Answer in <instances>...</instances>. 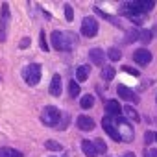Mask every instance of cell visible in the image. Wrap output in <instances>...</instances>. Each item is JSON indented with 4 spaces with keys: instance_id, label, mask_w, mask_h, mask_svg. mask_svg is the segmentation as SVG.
<instances>
[{
    "instance_id": "6da1fadb",
    "label": "cell",
    "mask_w": 157,
    "mask_h": 157,
    "mask_svg": "<svg viewBox=\"0 0 157 157\" xmlns=\"http://www.w3.org/2000/svg\"><path fill=\"white\" fill-rule=\"evenodd\" d=\"M50 39H52V46L56 50H59V52H70L74 48V44H76V39H74L72 33H63L59 30L52 32Z\"/></svg>"
},
{
    "instance_id": "7a4b0ae2",
    "label": "cell",
    "mask_w": 157,
    "mask_h": 157,
    "mask_svg": "<svg viewBox=\"0 0 157 157\" xmlns=\"http://www.w3.org/2000/svg\"><path fill=\"white\" fill-rule=\"evenodd\" d=\"M61 115H63V113H61L56 105H46V107L43 109V113H41V122H43L44 126L56 129V126H57L59 120H61Z\"/></svg>"
},
{
    "instance_id": "3957f363",
    "label": "cell",
    "mask_w": 157,
    "mask_h": 157,
    "mask_svg": "<svg viewBox=\"0 0 157 157\" xmlns=\"http://www.w3.org/2000/svg\"><path fill=\"white\" fill-rule=\"evenodd\" d=\"M41 74H43V68H41V65L39 63H32V65H28V67H24V70H22V78H24V82L28 83V85H37L39 82H41Z\"/></svg>"
},
{
    "instance_id": "277c9868",
    "label": "cell",
    "mask_w": 157,
    "mask_h": 157,
    "mask_svg": "<svg viewBox=\"0 0 157 157\" xmlns=\"http://www.w3.org/2000/svg\"><path fill=\"white\" fill-rule=\"evenodd\" d=\"M115 124H117V128H118V133H120L122 142H131L133 137H135L131 124H129L126 118H122V117H117V118H115Z\"/></svg>"
},
{
    "instance_id": "5b68a950",
    "label": "cell",
    "mask_w": 157,
    "mask_h": 157,
    "mask_svg": "<svg viewBox=\"0 0 157 157\" xmlns=\"http://www.w3.org/2000/svg\"><path fill=\"white\" fill-rule=\"evenodd\" d=\"M102 126H104V129H105V133L115 140V142H122V139H120V133H118V128H117V124H115V118L113 117H104V120H102Z\"/></svg>"
},
{
    "instance_id": "8992f818",
    "label": "cell",
    "mask_w": 157,
    "mask_h": 157,
    "mask_svg": "<svg viewBox=\"0 0 157 157\" xmlns=\"http://www.w3.org/2000/svg\"><path fill=\"white\" fill-rule=\"evenodd\" d=\"M98 33V22L94 17H85L82 21V35L83 37H94Z\"/></svg>"
},
{
    "instance_id": "52a82bcc",
    "label": "cell",
    "mask_w": 157,
    "mask_h": 157,
    "mask_svg": "<svg viewBox=\"0 0 157 157\" xmlns=\"http://www.w3.org/2000/svg\"><path fill=\"white\" fill-rule=\"evenodd\" d=\"M8 22H10V6L4 2V4H2V10H0V43L6 41Z\"/></svg>"
},
{
    "instance_id": "ba28073f",
    "label": "cell",
    "mask_w": 157,
    "mask_h": 157,
    "mask_svg": "<svg viewBox=\"0 0 157 157\" xmlns=\"http://www.w3.org/2000/svg\"><path fill=\"white\" fill-rule=\"evenodd\" d=\"M133 59H135L137 65L146 67V65H150V61H151V54H150V50H146V48H139V50L133 52Z\"/></svg>"
},
{
    "instance_id": "9c48e42d",
    "label": "cell",
    "mask_w": 157,
    "mask_h": 157,
    "mask_svg": "<svg viewBox=\"0 0 157 157\" xmlns=\"http://www.w3.org/2000/svg\"><path fill=\"white\" fill-rule=\"evenodd\" d=\"M117 93H118V96L124 98L126 102H131V104H137V102H139L137 94H135L129 87H126V85H118V87H117Z\"/></svg>"
},
{
    "instance_id": "30bf717a",
    "label": "cell",
    "mask_w": 157,
    "mask_h": 157,
    "mask_svg": "<svg viewBox=\"0 0 157 157\" xmlns=\"http://www.w3.org/2000/svg\"><path fill=\"white\" fill-rule=\"evenodd\" d=\"M76 124L82 131H93L94 129V120L91 117H87V115H80L78 120H76Z\"/></svg>"
},
{
    "instance_id": "8fae6325",
    "label": "cell",
    "mask_w": 157,
    "mask_h": 157,
    "mask_svg": "<svg viewBox=\"0 0 157 157\" xmlns=\"http://www.w3.org/2000/svg\"><path fill=\"white\" fill-rule=\"evenodd\" d=\"M89 57H91V61H93L94 65L104 67V61H105L107 54H104L102 48H91V50H89Z\"/></svg>"
},
{
    "instance_id": "7c38bea8",
    "label": "cell",
    "mask_w": 157,
    "mask_h": 157,
    "mask_svg": "<svg viewBox=\"0 0 157 157\" xmlns=\"http://www.w3.org/2000/svg\"><path fill=\"white\" fill-rule=\"evenodd\" d=\"M48 91H50V94H52V96H61L63 85H61V76H59V74H54V76H52Z\"/></svg>"
},
{
    "instance_id": "4fadbf2b",
    "label": "cell",
    "mask_w": 157,
    "mask_h": 157,
    "mask_svg": "<svg viewBox=\"0 0 157 157\" xmlns=\"http://www.w3.org/2000/svg\"><path fill=\"white\" fill-rule=\"evenodd\" d=\"M122 111H124V109L120 107V104H118L117 100H109V102L105 104V113H107V117L117 118V117H120Z\"/></svg>"
},
{
    "instance_id": "5bb4252c",
    "label": "cell",
    "mask_w": 157,
    "mask_h": 157,
    "mask_svg": "<svg viewBox=\"0 0 157 157\" xmlns=\"http://www.w3.org/2000/svg\"><path fill=\"white\" fill-rule=\"evenodd\" d=\"M82 150H83L85 157H96V155H98V153H96V148H94V142H93V140H87V139H83V140H82Z\"/></svg>"
},
{
    "instance_id": "9a60e30c",
    "label": "cell",
    "mask_w": 157,
    "mask_h": 157,
    "mask_svg": "<svg viewBox=\"0 0 157 157\" xmlns=\"http://www.w3.org/2000/svg\"><path fill=\"white\" fill-rule=\"evenodd\" d=\"M89 74H91V67L89 65H80V67H78V70H76L78 82H85L87 78H89Z\"/></svg>"
},
{
    "instance_id": "2e32d148",
    "label": "cell",
    "mask_w": 157,
    "mask_h": 157,
    "mask_svg": "<svg viewBox=\"0 0 157 157\" xmlns=\"http://www.w3.org/2000/svg\"><path fill=\"white\" fill-rule=\"evenodd\" d=\"M139 39H140V30H135V28H133V30H128V32H126L124 41H126L128 44H129V43H135V41H139Z\"/></svg>"
},
{
    "instance_id": "e0dca14e",
    "label": "cell",
    "mask_w": 157,
    "mask_h": 157,
    "mask_svg": "<svg viewBox=\"0 0 157 157\" xmlns=\"http://www.w3.org/2000/svg\"><path fill=\"white\" fill-rule=\"evenodd\" d=\"M122 113H126V118H129V120H135V122H139V120H140V115H139V113H137V109H135V107H131V105H126Z\"/></svg>"
},
{
    "instance_id": "ac0fdd59",
    "label": "cell",
    "mask_w": 157,
    "mask_h": 157,
    "mask_svg": "<svg viewBox=\"0 0 157 157\" xmlns=\"http://www.w3.org/2000/svg\"><path fill=\"white\" fill-rule=\"evenodd\" d=\"M80 105H82L83 109H91V107L94 105V96H93V94H83L82 100H80Z\"/></svg>"
},
{
    "instance_id": "d6986e66",
    "label": "cell",
    "mask_w": 157,
    "mask_h": 157,
    "mask_svg": "<svg viewBox=\"0 0 157 157\" xmlns=\"http://www.w3.org/2000/svg\"><path fill=\"white\" fill-rule=\"evenodd\" d=\"M115 76H117V68H115V67H104V68H102V78H104V80L111 82Z\"/></svg>"
},
{
    "instance_id": "ffe728a7",
    "label": "cell",
    "mask_w": 157,
    "mask_h": 157,
    "mask_svg": "<svg viewBox=\"0 0 157 157\" xmlns=\"http://www.w3.org/2000/svg\"><path fill=\"white\" fill-rule=\"evenodd\" d=\"M137 6H139V10L142 13H146V11L155 8V2H153V0H140V2H137Z\"/></svg>"
},
{
    "instance_id": "44dd1931",
    "label": "cell",
    "mask_w": 157,
    "mask_h": 157,
    "mask_svg": "<svg viewBox=\"0 0 157 157\" xmlns=\"http://www.w3.org/2000/svg\"><path fill=\"white\" fill-rule=\"evenodd\" d=\"M68 122H70V115H68V113H63V115H61V120H59V124L56 126V129H59V131L67 129V128H68Z\"/></svg>"
},
{
    "instance_id": "7402d4cb",
    "label": "cell",
    "mask_w": 157,
    "mask_h": 157,
    "mask_svg": "<svg viewBox=\"0 0 157 157\" xmlns=\"http://www.w3.org/2000/svg\"><path fill=\"white\" fill-rule=\"evenodd\" d=\"M68 94H70V98H76L80 94V83L78 82H68Z\"/></svg>"
},
{
    "instance_id": "603a6c76",
    "label": "cell",
    "mask_w": 157,
    "mask_h": 157,
    "mask_svg": "<svg viewBox=\"0 0 157 157\" xmlns=\"http://www.w3.org/2000/svg\"><path fill=\"white\" fill-rule=\"evenodd\" d=\"M94 13L96 15H100V17H104L105 21H109V22H113L115 26H120V22H118V19H115V17H111V15H107V13H104L100 8H94Z\"/></svg>"
},
{
    "instance_id": "cb8c5ba5",
    "label": "cell",
    "mask_w": 157,
    "mask_h": 157,
    "mask_svg": "<svg viewBox=\"0 0 157 157\" xmlns=\"http://www.w3.org/2000/svg\"><path fill=\"white\" fill-rule=\"evenodd\" d=\"M44 148L50 150V151H61V150H63V146H61L57 140H46V142H44Z\"/></svg>"
},
{
    "instance_id": "d4e9b609",
    "label": "cell",
    "mask_w": 157,
    "mask_h": 157,
    "mask_svg": "<svg viewBox=\"0 0 157 157\" xmlns=\"http://www.w3.org/2000/svg\"><path fill=\"white\" fill-rule=\"evenodd\" d=\"M107 57H109L111 61H118V59L122 57V52H120L118 48H109V50H107Z\"/></svg>"
},
{
    "instance_id": "484cf974",
    "label": "cell",
    "mask_w": 157,
    "mask_h": 157,
    "mask_svg": "<svg viewBox=\"0 0 157 157\" xmlns=\"http://www.w3.org/2000/svg\"><path fill=\"white\" fill-rule=\"evenodd\" d=\"M93 142H94L96 153H105V151H107V144H105L102 139H96V140H93Z\"/></svg>"
},
{
    "instance_id": "4316f807",
    "label": "cell",
    "mask_w": 157,
    "mask_h": 157,
    "mask_svg": "<svg viewBox=\"0 0 157 157\" xmlns=\"http://www.w3.org/2000/svg\"><path fill=\"white\" fill-rule=\"evenodd\" d=\"M65 17H67V21H68V22L74 19V10H72V6H70V4H65Z\"/></svg>"
},
{
    "instance_id": "83f0119b",
    "label": "cell",
    "mask_w": 157,
    "mask_h": 157,
    "mask_svg": "<svg viewBox=\"0 0 157 157\" xmlns=\"http://www.w3.org/2000/svg\"><path fill=\"white\" fill-rule=\"evenodd\" d=\"M140 41L150 43V41H151V32H150V30H140Z\"/></svg>"
},
{
    "instance_id": "f1b7e54d",
    "label": "cell",
    "mask_w": 157,
    "mask_h": 157,
    "mask_svg": "<svg viewBox=\"0 0 157 157\" xmlns=\"http://www.w3.org/2000/svg\"><path fill=\"white\" fill-rule=\"evenodd\" d=\"M44 37H46V33H44V32L41 30V48H43L44 52H48V50H50V46L46 44V39H44Z\"/></svg>"
},
{
    "instance_id": "f546056e",
    "label": "cell",
    "mask_w": 157,
    "mask_h": 157,
    "mask_svg": "<svg viewBox=\"0 0 157 157\" xmlns=\"http://www.w3.org/2000/svg\"><path fill=\"white\" fill-rule=\"evenodd\" d=\"M8 157H22V153L19 150H13V148H8Z\"/></svg>"
},
{
    "instance_id": "4dcf8cb0",
    "label": "cell",
    "mask_w": 157,
    "mask_h": 157,
    "mask_svg": "<svg viewBox=\"0 0 157 157\" xmlns=\"http://www.w3.org/2000/svg\"><path fill=\"white\" fill-rule=\"evenodd\" d=\"M30 43H32V41H30V37H24V41H21V44H19V46H21V48H28V46H30Z\"/></svg>"
},
{
    "instance_id": "1f68e13d",
    "label": "cell",
    "mask_w": 157,
    "mask_h": 157,
    "mask_svg": "<svg viewBox=\"0 0 157 157\" xmlns=\"http://www.w3.org/2000/svg\"><path fill=\"white\" fill-rule=\"evenodd\" d=\"M122 70H124V72H129V74H133V76H137V74H139V72H137V70H133L131 67H122Z\"/></svg>"
},
{
    "instance_id": "d6a6232c",
    "label": "cell",
    "mask_w": 157,
    "mask_h": 157,
    "mask_svg": "<svg viewBox=\"0 0 157 157\" xmlns=\"http://www.w3.org/2000/svg\"><path fill=\"white\" fill-rule=\"evenodd\" d=\"M153 139H155V135L148 131V133H146V144H151V140H153Z\"/></svg>"
},
{
    "instance_id": "836d02e7",
    "label": "cell",
    "mask_w": 157,
    "mask_h": 157,
    "mask_svg": "<svg viewBox=\"0 0 157 157\" xmlns=\"http://www.w3.org/2000/svg\"><path fill=\"white\" fill-rule=\"evenodd\" d=\"M0 157H8V148H0Z\"/></svg>"
},
{
    "instance_id": "e575fe53",
    "label": "cell",
    "mask_w": 157,
    "mask_h": 157,
    "mask_svg": "<svg viewBox=\"0 0 157 157\" xmlns=\"http://www.w3.org/2000/svg\"><path fill=\"white\" fill-rule=\"evenodd\" d=\"M150 157H157V150H151L150 151Z\"/></svg>"
},
{
    "instance_id": "d590c367",
    "label": "cell",
    "mask_w": 157,
    "mask_h": 157,
    "mask_svg": "<svg viewBox=\"0 0 157 157\" xmlns=\"http://www.w3.org/2000/svg\"><path fill=\"white\" fill-rule=\"evenodd\" d=\"M122 157H135V153H131V151H129V153H126V155H122Z\"/></svg>"
},
{
    "instance_id": "8d00e7d4",
    "label": "cell",
    "mask_w": 157,
    "mask_h": 157,
    "mask_svg": "<svg viewBox=\"0 0 157 157\" xmlns=\"http://www.w3.org/2000/svg\"><path fill=\"white\" fill-rule=\"evenodd\" d=\"M153 135H155V140H157V133H153Z\"/></svg>"
}]
</instances>
